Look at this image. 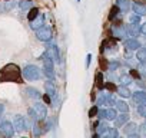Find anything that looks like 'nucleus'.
Segmentation results:
<instances>
[{
	"instance_id": "f257e3e1",
	"label": "nucleus",
	"mask_w": 146,
	"mask_h": 138,
	"mask_svg": "<svg viewBox=\"0 0 146 138\" xmlns=\"http://www.w3.org/2000/svg\"><path fill=\"white\" fill-rule=\"evenodd\" d=\"M0 81L2 82H19V84H22V71L19 69L17 65L9 63L2 69Z\"/></svg>"
},
{
	"instance_id": "f03ea898",
	"label": "nucleus",
	"mask_w": 146,
	"mask_h": 138,
	"mask_svg": "<svg viewBox=\"0 0 146 138\" xmlns=\"http://www.w3.org/2000/svg\"><path fill=\"white\" fill-rule=\"evenodd\" d=\"M42 62H43V66H44V75L49 78V79H54V69H53V59L49 56V53H43L42 55Z\"/></svg>"
},
{
	"instance_id": "7ed1b4c3",
	"label": "nucleus",
	"mask_w": 146,
	"mask_h": 138,
	"mask_svg": "<svg viewBox=\"0 0 146 138\" xmlns=\"http://www.w3.org/2000/svg\"><path fill=\"white\" fill-rule=\"evenodd\" d=\"M22 74H23L25 79H27V81H36V79L40 78V71L35 65H27L22 71Z\"/></svg>"
},
{
	"instance_id": "20e7f679",
	"label": "nucleus",
	"mask_w": 146,
	"mask_h": 138,
	"mask_svg": "<svg viewBox=\"0 0 146 138\" xmlns=\"http://www.w3.org/2000/svg\"><path fill=\"white\" fill-rule=\"evenodd\" d=\"M36 36L42 42H49L52 39V29L50 27H40L36 30Z\"/></svg>"
},
{
	"instance_id": "39448f33",
	"label": "nucleus",
	"mask_w": 146,
	"mask_h": 138,
	"mask_svg": "<svg viewBox=\"0 0 146 138\" xmlns=\"http://www.w3.org/2000/svg\"><path fill=\"white\" fill-rule=\"evenodd\" d=\"M35 112H36V117H37V121H44L46 117H47V109L46 107L42 104V102H36L35 107H33Z\"/></svg>"
},
{
	"instance_id": "423d86ee",
	"label": "nucleus",
	"mask_w": 146,
	"mask_h": 138,
	"mask_svg": "<svg viewBox=\"0 0 146 138\" xmlns=\"http://www.w3.org/2000/svg\"><path fill=\"white\" fill-rule=\"evenodd\" d=\"M15 127L10 122H3L0 125V137H13Z\"/></svg>"
},
{
	"instance_id": "0eeeda50",
	"label": "nucleus",
	"mask_w": 146,
	"mask_h": 138,
	"mask_svg": "<svg viewBox=\"0 0 146 138\" xmlns=\"http://www.w3.org/2000/svg\"><path fill=\"white\" fill-rule=\"evenodd\" d=\"M98 114H99V118H103V119H108V121H115V118L117 117L116 111L112 109V108L100 109V111H98Z\"/></svg>"
},
{
	"instance_id": "6e6552de",
	"label": "nucleus",
	"mask_w": 146,
	"mask_h": 138,
	"mask_svg": "<svg viewBox=\"0 0 146 138\" xmlns=\"http://www.w3.org/2000/svg\"><path fill=\"white\" fill-rule=\"evenodd\" d=\"M13 127L17 132H22L26 129V119L22 117V115H16L15 119H13Z\"/></svg>"
},
{
	"instance_id": "1a4fd4ad",
	"label": "nucleus",
	"mask_w": 146,
	"mask_h": 138,
	"mask_svg": "<svg viewBox=\"0 0 146 138\" xmlns=\"http://www.w3.org/2000/svg\"><path fill=\"white\" fill-rule=\"evenodd\" d=\"M47 53H49V56L53 59V62L60 63V55H59V49H57L56 45H49V46H47Z\"/></svg>"
},
{
	"instance_id": "9d476101",
	"label": "nucleus",
	"mask_w": 146,
	"mask_h": 138,
	"mask_svg": "<svg viewBox=\"0 0 146 138\" xmlns=\"http://www.w3.org/2000/svg\"><path fill=\"white\" fill-rule=\"evenodd\" d=\"M112 35H113L115 39H123L125 36H127L126 35V29L122 27V26H115L112 29Z\"/></svg>"
},
{
	"instance_id": "9b49d317",
	"label": "nucleus",
	"mask_w": 146,
	"mask_h": 138,
	"mask_svg": "<svg viewBox=\"0 0 146 138\" xmlns=\"http://www.w3.org/2000/svg\"><path fill=\"white\" fill-rule=\"evenodd\" d=\"M136 129H137L136 124L129 122V124H126V127H125V129H123V131H125V135H127V137H137Z\"/></svg>"
},
{
	"instance_id": "f8f14e48",
	"label": "nucleus",
	"mask_w": 146,
	"mask_h": 138,
	"mask_svg": "<svg viewBox=\"0 0 146 138\" xmlns=\"http://www.w3.org/2000/svg\"><path fill=\"white\" fill-rule=\"evenodd\" d=\"M43 25H44V16L43 15H39L35 20H32V29H35V30H37V29H40V27H43Z\"/></svg>"
},
{
	"instance_id": "ddd939ff",
	"label": "nucleus",
	"mask_w": 146,
	"mask_h": 138,
	"mask_svg": "<svg viewBox=\"0 0 146 138\" xmlns=\"http://www.w3.org/2000/svg\"><path fill=\"white\" fill-rule=\"evenodd\" d=\"M98 104L99 105H113L115 104V99H113V96L112 95H103V96H100V99L98 101Z\"/></svg>"
},
{
	"instance_id": "4468645a",
	"label": "nucleus",
	"mask_w": 146,
	"mask_h": 138,
	"mask_svg": "<svg viewBox=\"0 0 146 138\" xmlns=\"http://www.w3.org/2000/svg\"><path fill=\"white\" fill-rule=\"evenodd\" d=\"M133 12H135L137 16H146V6H145V5H137V3H135V5H133Z\"/></svg>"
},
{
	"instance_id": "2eb2a0df",
	"label": "nucleus",
	"mask_w": 146,
	"mask_h": 138,
	"mask_svg": "<svg viewBox=\"0 0 146 138\" xmlns=\"http://www.w3.org/2000/svg\"><path fill=\"white\" fill-rule=\"evenodd\" d=\"M133 99L136 102H146V92L145 91H136V92H133Z\"/></svg>"
},
{
	"instance_id": "dca6fc26",
	"label": "nucleus",
	"mask_w": 146,
	"mask_h": 138,
	"mask_svg": "<svg viewBox=\"0 0 146 138\" xmlns=\"http://www.w3.org/2000/svg\"><path fill=\"white\" fill-rule=\"evenodd\" d=\"M125 45H126V48L130 49V50H137V49L140 48V43H139L136 39H129Z\"/></svg>"
},
{
	"instance_id": "f3484780",
	"label": "nucleus",
	"mask_w": 146,
	"mask_h": 138,
	"mask_svg": "<svg viewBox=\"0 0 146 138\" xmlns=\"http://www.w3.org/2000/svg\"><path fill=\"white\" fill-rule=\"evenodd\" d=\"M127 119H129V117L126 115V112H123L122 115H119L117 118H115V124H116V127H122L123 124L127 122Z\"/></svg>"
},
{
	"instance_id": "a211bd4d",
	"label": "nucleus",
	"mask_w": 146,
	"mask_h": 138,
	"mask_svg": "<svg viewBox=\"0 0 146 138\" xmlns=\"http://www.w3.org/2000/svg\"><path fill=\"white\" fill-rule=\"evenodd\" d=\"M117 6H119V9L122 12H127L130 9V0H119Z\"/></svg>"
},
{
	"instance_id": "6ab92c4d",
	"label": "nucleus",
	"mask_w": 146,
	"mask_h": 138,
	"mask_svg": "<svg viewBox=\"0 0 146 138\" xmlns=\"http://www.w3.org/2000/svg\"><path fill=\"white\" fill-rule=\"evenodd\" d=\"M44 89H46V92H47V94L50 95V98L56 95V88H54V85H53V84H52L50 81L44 84Z\"/></svg>"
},
{
	"instance_id": "aec40b11",
	"label": "nucleus",
	"mask_w": 146,
	"mask_h": 138,
	"mask_svg": "<svg viewBox=\"0 0 146 138\" xmlns=\"http://www.w3.org/2000/svg\"><path fill=\"white\" fill-rule=\"evenodd\" d=\"M26 94L30 96V98H33V99H40V92L37 91V89H35V88H27L26 89Z\"/></svg>"
},
{
	"instance_id": "412c9836",
	"label": "nucleus",
	"mask_w": 146,
	"mask_h": 138,
	"mask_svg": "<svg viewBox=\"0 0 146 138\" xmlns=\"http://www.w3.org/2000/svg\"><path fill=\"white\" fill-rule=\"evenodd\" d=\"M136 58L140 62H146V48H139L136 52Z\"/></svg>"
},
{
	"instance_id": "4be33fe9",
	"label": "nucleus",
	"mask_w": 146,
	"mask_h": 138,
	"mask_svg": "<svg viewBox=\"0 0 146 138\" xmlns=\"http://www.w3.org/2000/svg\"><path fill=\"white\" fill-rule=\"evenodd\" d=\"M117 92H119V95H120V96H123V98L130 96V91H129V89H127V86H125V85L119 86V88H117Z\"/></svg>"
},
{
	"instance_id": "5701e85b",
	"label": "nucleus",
	"mask_w": 146,
	"mask_h": 138,
	"mask_svg": "<svg viewBox=\"0 0 146 138\" xmlns=\"http://www.w3.org/2000/svg\"><path fill=\"white\" fill-rule=\"evenodd\" d=\"M37 16H39V9L33 7V9H30V12H29V15H27V19L32 22V20H35Z\"/></svg>"
},
{
	"instance_id": "b1692460",
	"label": "nucleus",
	"mask_w": 146,
	"mask_h": 138,
	"mask_svg": "<svg viewBox=\"0 0 146 138\" xmlns=\"http://www.w3.org/2000/svg\"><path fill=\"white\" fill-rule=\"evenodd\" d=\"M116 107H117V109H119L120 112H127V111H129V107H127V104H126V102H123V101H119V102H116Z\"/></svg>"
},
{
	"instance_id": "393cba45",
	"label": "nucleus",
	"mask_w": 146,
	"mask_h": 138,
	"mask_svg": "<svg viewBox=\"0 0 146 138\" xmlns=\"http://www.w3.org/2000/svg\"><path fill=\"white\" fill-rule=\"evenodd\" d=\"M32 7V2L30 0H22L20 2V9L22 10H29Z\"/></svg>"
},
{
	"instance_id": "a878e982",
	"label": "nucleus",
	"mask_w": 146,
	"mask_h": 138,
	"mask_svg": "<svg viewBox=\"0 0 146 138\" xmlns=\"http://www.w3.org/2000/svg\"><path fill=\"white\" fill-rule=\"evenodd\" d=\"M137 112H139L142 117L146 118V105H145L143 102H140V105H137Z\"/></svg>"
},
{
	"instance_id": "bb28decb",
	"label": "nucleus",
	"mask_w": 146,
	"mask_h": 138,
	"mask_svg": "<svg viewBox=\"0 0 146 138\" xmlns=\"http://www.w3.org/2000/svg\"><path fill=\"white\" fill-rule=\"evenodd\" d=\"M120 82H122V85H129L130 82H132V79H130V76H127V75H122L120 76Z\"/></svg>"
},
{
	"instance_id": "cd10ccee",
	"label": "nucleus",
	"mask_w": 146,
	"mask_h": 138,
	"mask_svg": "<svg viewBox=\"0 0 146 138\" xmlns=\"http://www.w3.org/2000/svg\"><path fill=\"white\" fill-rule=\"evenodd\" d=\"M139 74L146 78V62H142V63H140V66H139Z\"/></svg>"
},
{
	"instance_id": "c85d7f7f",
	"label": "nucleus",
	"mask_w": 146,
	"mask_h": 138,
	"mask_svg": "<svg viewBox=\"0 0 146 138\" xmlns=\"http://www.w3.org/2000/svg\"><path fill=\"white\" fill-rule=\"evenodd\" d=\"M117 12H119V6H113L112 7V10H110V15H109V19L112 20L116 15H117Z\"/></svg>"
},
{
	"instance_id": "c756f323",
	"label": "nucleus",
	"mask_w": 146,
	"mask_h": 138,
	"mask_svg": "<svg viewBox=\"0 0 146 138\" xmlns=\"http://www.w3.org/2000/svg\"><path fill=\"white\" fill-rule=\"evenodd\" d=\"M96 81H98L99 88H102V86H103V75H102V72H98V75H96Z\"/></svg>"
},
{
	"instance_id": "7c9ffc66",
	"label": "nucleus",
	"mask_w": 146,
	"mask_h": 138,
	"mask_svg": "<svg viewBox=\"0 0 146 138\" xmlns=\"http://www.w3.org/2000/svg\"><path fill=\"white\" fill-rule=\"evenodd\" d=\"M109 128H110V127H109L108 124H102V125L99 127V135H103V134H105Z\"/></svg>"
},
{
	"instance_id": "2f4dec72",
	"label": "nucleus",
	"mask_w": 146,
	"mask_h": 138,
	"mask_svg": "<svg viewBox=\"0 0 146 138\" xmlns=\"http://www.w3.org/2000/svg\"><path fill=\"white\" fill-rule=\"evenodd\" d=\"M108 66H109L108 60H106L105 58H102V59H100V69H102V71H108Z\"/></svg>"
},
{
	"instance_id": "473e14b6",
	"label": "nucleus",
	"mask_w": 146,
	"mask_h": 138,
	"mask_svg": "<svg viewBox=\"0 0 146 138\" xmlns=\"http://www.w3.org/2000/svg\"><path fill=\"white\" fill-rule=\"evenodd\" d=\"M106 89H109V91L115 92V91H117V86H116L115 84H112V82H108V84H106Z\"/></svg>"
},
{
	"instance_id": "72a5a7b5",
	"label": "nucleus",
	"mask_w": 146,
	"mask_h": 138,
	"mask_svg": "<svg viewBox=\"0 0 146 138\" xmlns=\"http://www.w3.org/2000/svg\"><path fill=\"white\" fill-rule=\"evenodd\" d=\"M98 111H99V109H98V107H96V105H95V107H92V108H90V111H89V117H90V118H93V117L98 114Z\"/></svg>"
},
{
	"instance_id": "f704fd0d",
	"label": "nucleus",
	"mask_w": 146,
	"mask_h": 138,
	"mask_svg": "<svg viewBox=\"0 0 146 138\" xmlns=\"http://www.w3.org/2000/svg\"><path fill=\"white\" fill-rule=\"evenodd\" d=\"M130 75H132L135 79H139V78H140V74H139L137 71H130Z\"/></svg>"
},
{
	"instance_id": "c9c22d12",
	"label": "nucleus",
	"mask_w": 146,
	"mask_h": 138,
	"mask_svg": "<svg viewBox=\"0 0 146 138\" xmlns=\"http://www.w3.org/2000/svg\"><path fill=\"white\" fill-rule=\"evenodd\" d=\"M33 128H35V132H33V135H35V137H39V135L42 134V131H40V129H37L39 127H37L36 124H35V127H33Z\"/></svg>"
},
{
	"instance_id": "e433bc0d",
	"label": "nucleus",
	"mask_w": 146,
	"mask_h": 138,
	"mask_svg": "<svg viewBox=\"0 0 146 138\" xmlns=\"http://www.w3.org/2000/svg\"><path fill=\"white\" fill-rule=\"evenodd\" d=\"M119 66V62H112L110 63V66H109V69H110V71H115V69Z\"/></svg>"
},
{
	"instance_id": "4c0bfd02",
	"label": "nucleus",
	"mask_w": 146,
	"mask_h": 138,
	"mask_svg": "<svg viewBox=\"0 0 146 138\" xmlns=\"http://www.w3.org/2000/svg\"><path fill=\"white\" fill-rule=\"evenodd\" d=\"M129 22H130V23H139V17H137V16H132Z\"/></svg>"
},
{
	"instance_id": "58836bf2",
	"label": "nucleus",
	"mask_w": 146,
	"mask_h": 138,
	"mask_svg": "<svg viewBox=\"0 0 146 138\" xmlns=\"http://www.w3.org/2000/svg\"><path fill=\"white\" fill-rule=\"evenodd\" d=\"M43 101H44L46 104H50V101H52V99H50V95H49V94H46V95L43 96Z\"/></svg>"
},
{
	"instance_id": "ea45409f",
	"label": "nucleus",
	"mask_w": 146,
	"mask_h": 138,
	"mask_svg": "<svg viewBox=\"0 0 146 138\" xmlns=\"http://www.w3.org/2000/svg\"><path fill=\"white\" fill-rule=\"evenodd\" d=\"M140 32H142L143 35H146V23H143V25H140Z\"/></svg>"
},
{
	"instance_id": "a19ab883",
	"label": "nucleus",
	"mask_w": 146,
	"mask_h": 138,
	"mask_svg": "<svg viewBox=\"0 0 146 138\" xmlns=\"http://www.w3.org/2000/svg\"><path fill=\"white\" fill-rule=\"evenodd\" d=\"M137 5H145V0H135Z\"/></svg>"
},
{
	"instance_id": "79ce46f5",
	"label": "nucleus",
	"mask_w": 146,
	"mask_h": 138,
	"mask_svg": "<svg viewBox=\"0 0 146 138\" xmlns=\"http://www.w3.org/2000/svg\"><path fill=\"white\" fill-rule=\"evenodd\" d=\"M3 111H5V107H3L2 104H0V115H2V114H3Z\"/></svg>"
}]
</instances>
